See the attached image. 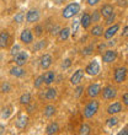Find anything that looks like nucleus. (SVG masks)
I'll return each instance as SVG.
<instances>
[{"label": "nucleus", "instance_id": "1", "mask_svg": "<svg viewBox=\"0 0 128 135\" xmlns=\"http://www.w3.org/2000/svg\"><path fill=\"white\" fill-rule=\"evenodd\" d=\"M79 10H80V5H79L78 3H71L64 7L63 14L62 15H63L64 18H70V17H73L74 15L78 14Z\"/></svg>", "mask_w": 128, "mask_h": 135}, {"label": "nucleus", "instance_id": "2", "mask_svg": "<svg viewBox=\"0 0 128 135\" xmlns=\"http://www.w3.org/2000/svg\"><path fill=\"white\" fill-rule=\"evenodd\" d=\"M99 110V102L97 101H90L84 108V115L86 118H91Z\"/></svg>", "mask_w": 128, "mask_h": 135}, {"label": "nucleus", "instance_id": "3", "mask_svg": "<svg viewBox=\"0 0 128 135\" xmlns=\"http://www.w3.org/2000/svg\"><path fill=\"white\" fill-rule=\"evenodd\" d=\"M126 76H127V69L126 68H118V69H116V71H115V74H113L115 81L118 82V84L125 81Z\"/></svg>", "mask_w": 128, "mask_h": 135}, {"label": "nucleus", "instance_id": "4", "mask_svg": "<svg viewBox=\"0 0 128 135\" xmlns=\"http://www.w3.org/2000/svg\"><path fill=\"white\" fill-rule=\"evenodd\" d=\"M27 53L26 52H17V53L14 55V61L15 64L19 65V66H22V65L26 64V61H27Z\"/></svg>", "mask_w": 128, "mask_h": 135}, {"label": "nucleus", "instance_id": "5", "mask_svg": "<svg viewBox=\"0 0 128 135\" xmlns=\"http://www.w3.org/2000/svg\"><path fill=\"white\" fill-rule=\"evenodd\" d=\"M86 74H89V75H91V76H95V75H97L100 73V65H99V63L96 60H94V61H91L88 66H86Z\"/></svg>", "mask_w": 128, "mask_h": 135}, {"label": "nucleus", "instance_id": "6", "mask_svg": "<svg viewBox=\"0 0 128 135\" xmlns=\"http://www.w3.org/2000/svg\"><path fill=\"white\" fill-rule=\"evenodd\" d=\"M101 93H102V97L105 100H113L115 97H116V95H117V91H116V89H113V87L107 86V87L103 89V91Z\"/></svg>", "mask_w": 128, "mask_h": 135}, {"label": "nucleus", "instance_id": "7", "mask_svg": "<svg viewBox=\"0 0 128 135\" xmlns=\"http://www.w3.org/2000/svg\"><path fill=\"white\" fill-rule=\"evenodd\" d=\"M101 93V86L99 84H93L88 87V96L89 97H96Z\"/></svg>", "mask_w": 128, "mask_h": 135}, {"label": "nucleus", "instance_id": "8", "mask_svg": "<svg viewBox=\"0 0 128 135\" xmlns=\"http://www.w3.org/2000/svg\"><path fill=\"white\" fill-rule=\"evenodd\" d=\"M39 20V11L38 10H30L26 15V21L30 23L37 22Z\"/></svg>", "mask_w": 128, "mask_h": 135}, {"label": "nucleus", "instance_id": "9", "mask_svg": "<svg viewBox=\"0 0 128 135\" xmlns=\"http://www.w3.org/2000/svg\"><path fill=\"white\" fill-rule=\"evenodd\" d=\"M10 42V35L7 31H3L0 33V48H6Z\"/></svg>", "mask_w": 128, "mask_h": 135}, {"label": "nucleus", "instance_id": "10", "mask_svg": "<svg viewBox=\"0 0 128 135\" xmlns=\"http://www.w3.org/2000/svg\"><path fill=\"white\" fill-rule=\"evenodd\" d=\"M27 123H29V118H27V115H25V114H20L19 118H17V120L15 122V125H16L19 129H25L26 125H27Z\"/></svg>", "mask_w": 128, "mask_h": 135}, {"label": "nucleus", "instance_id": "11", "mask_svg": "<svg viewBox=\"0 0 128 135\" xmlns=\"http://www.w3.org/2000/svg\"><path fill=\"white\" fill-rule=\"evenodd\" d=\"M117 58V53L115 52V50H107L106 53L102 55V60L105 61V63H112V61L115 60Z\"/></svg>", "mask_w": 128, "mask_h": 135}, {"label": "nucleus", "instance_id": "12", "mask_svg": "<svg viewBox=\"0 0 128 135\" xmlns=\"http://www.w3.org/2000/svg\"><path fill=\"white\" fill-rule=\"evenodd\" d=\"M20 38H21V41L24 43H26V44H30V43L33 41V36H32V32L30 31V30H24Z\"/></svg>", "mask_w": 128, "mask_h": 135}, {"label": "nucleus", "instance_id": "13", "mask_svg": "<svg viewBox=\"0 0 128 135\" xmlns=\"http://www.w3.org/2000/svg\"><path fill=\"white\" fill-rule=\"evenodd\" d=\"M83 76H84V70H81V69H79V70H78V71H75L74 75L71 76L70 82L73 84V85H78L79 82L81 81Z\"/></svg>", "mask_w": 128, "mask_h": 135}, {"label": "nucleus", "instance_id": "14", "mask_svg": "<svg viewBox=\"0 0 128 135\" xmlns=\"http://www.w3.org/2000/svg\"><path fill=\"white\" fill-rule=\"evenodd\" d=\"M41 68L42 69H48V68L52 65V57L49 54H44L42 58H41Z\"/></svg>", "mask_w": 128, "mask_h": 135}, {"label": "nucleus", "instance_id": "15", "mask_svg": "<svg viewBox=\"0 0 128 135\" xmlns=\"http://www.w3.org/2000/svg\"><path fill=\"white\" fill-rule=\"evenodd\" d=\"M121 110H122V104L120 102H115L107 108V113L108 114H116V113H120Z\"/></svg>", "mask_w": 128, "mask_h": 135}, {"label": "nucleus", "instance_id": "16", "mask_svg": "<svg viewBox=\"0 0 128 135\" xmlns=\"http://www.w3.org/2000/svg\"><path fill=\"white\" fill-rule=\"evenodd\" d=\"M42 78H43V82H44L46 85H51V84L54 81L56 74H54L53 71H47V73H44V75H43Z\"/></svg>", "mask_w": 128, "mask_h": 135}, {"label": "nucleus", "instance_id": "17", "mask_svg": "<svg viewBox=\"0 0 128 135\" xmlns=\"http://www.w3.org/2000/svg\"><path fill=\"white\" fill-rule=\"evenodd\" d=\"M10 74L12 75V76H15V78H22L24 75H25V70L22 69L21 66H15V68H12L10 70Z\"/></svg>", "mask_w": 128, "mask_h": 135}, {"label": "nucleus", "instance_id": "18", "mask_svg": "<svg viewBox=\"0 0 128 135\" xmlns=\"http://www.w3.org/2000/svg\"><path fill=\"white\" fill-rule=\"evenodd\" d=\"M118 28H120V26L118 25H113V26H111L110 28L107 30L106 32H105V38L106 39H110L112 38L115 35H116V32L118 31Z\"/></svg>", "mask_w": 128, "mask_h": 135}, {"label": "nucleus", "instance_id": "19", "mask_svg": "<svg viewBox=\"0 0 128 135\" xmlns=\"http://www.w3.org/2000/svg\"><path fill=\"white\" fill-rule=\"evenodd\" d=\"M90 23H91V17H90V15L89 14H84L81 16V21H80V25L84 27V28H89V26Z\"/></svg>", "mask_w": 128, "mask_h": 135}, {"label": "nucleus", "instance_id": "20", "mask_svg": "<svg viewBox=\"0 0 128 135\" xmlns=\"http://www.w3.org/2000/svg\"><path fill=\"white\" fill-rule=\"evenodd\" d=\"M112 14H113V7L111 6V5H103L101 7V15H102L103 17H108Z\"/></svg>", "mask_w": 128, "mask_h": 135}, {"label": "nucleus", "instance_id": "21", "mask_svg": "<svg viewBox=\"0 0 128 135\" xmlns=\"http://www.w3.org/2000/svg\"><path fill=\"white\" fill-rule=\"evenodd\" d=\"M41 97H44L46 100H54L57 97V90L56 89H49L47 90L44 95H41Z\"/></svg>", "mask_w": 128, "mask_h": 135}, {"label": "nucleus", "instance_id": "22", "mask_svg": "<svg viewBox=\"0 0 128 135\" xmlns=\"http://www.w3.org/2000/svg\"><path fill=\"white\" fill-rule=\"evenodd\" d=\"M69 33H70V30H69V28L61 30V31H59V33H58V35H59V37H58V38H59V41H61V42L67 41V39L69 38Z\"/></svg>", "mask_w": 128, "mask_h": 135}, {"label": "nucleus", "instance_id": "23", "mask_svg": "<svg viewBox=\"0 0 128 135\" xmlns=\"http://www.w3.org/2000/svg\"><path fill=\"white\" fill-rule=\"evenodd\" d=\"M58 130H59V125H58L57 123H51V124L47 127L46 133L47 134H56Z\"/></svg>", "mask_w": 128, "mask_h": 135}, {"label": "nucleus", "instance_id": "24", "mask_svg": "<svg viewBox=\"0 0 128 135\" xmlns=\"http://www.w3.org/2000/svg\"><path fill=\"white\" fill-rule=\"evenodd\" d=\"M91 35L95 36V37H100V36H102L103 35V28H102V26H94V28L91 30Z\"/></svg>", "mask_w": 128, "mask_h": 135}, {"label": "nucleus", "instance_id": "25", "mask_svg": "<svg viewBox=\"0 0 128 135\" xmlns=\"http://www.w3.org/2000/svg\"><path fill=\"white\" fill-rule=\"evenodd\" d=\"M46 46H47V41H46V39H42V41L37 42V44L33 47V52H37V50L44 49V47H46Z\"/></svg>", "mask_w": 128, "mask_h": 135}, {"label": "nucleus", "instance_id": "26", "mask_svg": "<svg viewBox=\"0 0 128 135\" xmlns=\"http://www.w3.org/2000/svg\"><path fill=\"white\" fill-rule=\"evenodd\" d=\"M56 113V108H54V106H47L46 107V109H44V115H46V117H52V115H53V114Z\"/></svg>", "mask_w": 128, "mask_h": 135}, {"label": "nucleus", "instance_id": "27", "mask_svg": "<svg viewBox=\"0 0 128 135\" xmlns=\"http://www.w3.org/2000/svg\"><path fill=\"white\" fill-rule=\"evenodd\" d=\"M30 101H31V95H30L29 92L24 93L21 96V98H20V102H21L22 104H29Z\"/></svg>", "mask_w": 128, "mask_h": 135}, {"label": "nucleus", "instance_id": "28", "mask_svg": "<svg viewBox=\"0 0 128 135\" xmlns=\"http://www.w3.org/2000/svg\"><path fill=\"white\" fill-rule=\"evenodd\" d=\"M79 133L81 135H86L90 133V127L88 124H83L81 127H80V130H79Z\"/></svg>", "mask_w": 128, "mask_h": 135}, {"label": "nucleus", "instance_id": "29", "mask_svg": "<svg viewBox=\"0 0 128 135\" xmlns=\"http://www.w3.org/2000/svg\"><path fill=\"white\" fill-rule=\"evenodd\" d=\"M24 17H25V15L22 14V12H19V14L15 15L14 21H15V22H17V23H21V22L24 21Z\"/></svg>", "mask_w": 128, "mask_h": 135}, {"label": "nucleus", "instance_id": "30", "mask_svg": "<svg viewBox=\"0 0 128 135\" xmlns=\"http://www.w3.org/2000/svg\"><path fill=\"white\" fill-rule=\"evenodd\" d=\"M94 52V46H89L83 49V55H90Z\"/></svg>", "mask_w": 128, "mask_h": 135}, {"label": "nucleus", "instance_id": "31", "mask_svg": "<svg viewBox=\"0 0 128 135\" xmlns=\"http://www.w3.org/2000/svg\"><path fill=\"white\" fill-rule=\"evenodd\" d=\"M117 123H118V119L117 118H110L108 120H107V125L110 127V128H112V127H115V125H117Z\"/></svg>", "mask_w": 128, "mask_h": 135}, {"label": "nucleus", "instance_id": "32", "mask_svg": "<svg viewBox=\"0 0 128 135\" xmlns=\"http://www.w3.org/2000/svg\"><path fill=\"white\" fill-rule=\"evenodd\" d=\"M10 84H9V82H4L3 85H1V92H9V91H10Z\"/></svg>", "mask_w": 128, "mask_h": 135}, {"label": "nucleus", "instance_id": "33", "mask_svg": "<svg viewBox=\"0 0 128 135\" xmlns=\"http://www.w3.org/2000/svg\"><path fill=\"white\" fill-rule=\"evenodd\" d=\"M91 17V22H97L100 20V14L99 11H94V14L90 16Z\"/></svg>", "mask_w": 128, "mask_h": 135}, {"label": "nucleus", "instance_id": "34", "mask_svg": "<svg viewBox=\"0 0 128 135\" xmlns=\"http://www.w3.org/2000/svg\"><path fill=\"white\" fill-rule=\"evenodd\" d=\"M42 84H43V78H42V76H39V78L36 79V81H35V87H36V89H39Z\"/></svg>", "mask_w": 128, "mask_h": 135}, {"label": "nucleus", "instance_id": "35", "mask_svg": "<svg viewBox=\"0 0 128 135\" xmlns=\"http://www.w3.org/2000/svg\"><path fill=\"white\" fill-rule=\"evenodd\" d=\"M115 18H116V15L115 14H112V15H110L108 17H106V25H111V23L115 21Z\"/></svg>", "mask_w": 128, "mask_h": 135}, {"label": "nucleus", "instance_id": "36", "mask_svg": "<svg viewBox=\"0 0 128 135\" xmlns=\"http://www.w3.org/2000/svg\"><path fill=\"white\" fill-rule=\"evenodd\" d=\"M70 65H71V60H70V59H65V60H64V63L62 64V68H63V69H67V68H69Z\"/></svg>", "mask_w": 128, "mask_h": 135}, {"label": "nucleus", "instance_id": "37", "mask_svg": "<svg viewBox=\"0 0 128 135\" xmlns=\"http://www.w3.org/2000/svg\"><path fill=\"white\" fill-rule=\"evenodd\" d=\"M10 113H11V107H7L6 109H4L3 112V118H7Z\"/></svg>", "mask_w": 128, "mask_h": 135}, {"label": "nucleus", "instance_id": "38", "mask_svg": "<svg viewBox=\"0 0 128 135\" xmlns=\"http://www.w3.org/2000/svg\"><path fill=\"white\" fill-rule=\"evenodd\" d=\"M83 90H84V89H83L81 86H79L78 89L75 90V97H79V96H80V95H81V92H83Z\"/></svg>", "mask_w": 128, "mask_h": 135}, {"label": "nucleus", "instance_id": "39", "mask_svg": "<svg viewBox=\"0 0 128 135\" xmlns=\"http://www.w3.org/2000/svg\"><path fill=\"white\" fill-rule=\"evenodd\" d=\"M19 49H20V47H19L17 44H16V46H14L12 48H11V54H12V55H15V54L19 52Z\"/></svg>", "mask_w": 128, "mask_h": 135}, {"label": "nucleus", "instance_id": "40", "mask_svg": "<svg viewBox=\"0 0 128 135\" xmlns=\"http://www.w3.org/2000/svg\"><path fill=\"white\" fill-rule=\"evenodd\" d=\"M35 31H36V35L37 36H41L42 35V26H36Z\"/></svg>", "mask_w": 128, "mask_h": 135}, {"label": "nucleus", "instance_id": "41", "mask_svg": "<svg viewBox=\"0 0 128 135\" xmlns=\"http://www.w3.org/2000/svg\"><path fill=\"white\" fill-rule=\"evenodd\" d=\"M58 31H61V28H59V26H56V27L51 31V33H52V35H58V33H59Z\"/></svg>", "mask_w": 128, "mask_h": 135}, {"label": "nucleus", "instance_id": "42", "mask_svg": "<svg viewBox=\"0 0 128 135\" xmlns=\"http://www.w3.org/2000/svg\"><path fill=\"white\" fill-rule=\"evenodd\" d=\"M122 101H123V103H125L126 106H128V93H125V95H123Z\"/></svg>", "mask_w": 128, "mask_h": 135}, {"label": "nucleus", "instance_id": "43", "mask_svg": "<svg viewBox=\"0 0 128 135\" xmlns=\"http://www.w3.org/2000/svg\"><path fill=\"white\" fill-rule=\"evenodd\" d=\"M127 36H128V26H126L123 32H122V37H127Z\"/></svg>", "mask_w": 128, "mask_h": 135}, {"label": "nucleus", "instance_id": "44", "mask_svg": "<svg viewBox=\"0 0 128 135\" xmlns=\"http://www.w3.org/2000/svg\"><path fill=\"white\" fill-rule=\"evenodd\" d=\"M76 30H78V21H75L74 23H73V33L76 32Z\"/></svg>", "mask_w": 128, "mask_h": 135}, {"label": "nucleus", "instance_id": "45", "mask_svg": "<svg viewBox=\"0 0 128 135\" xmlns=\"http://www.w3.org/2000/svg\"><path fill=\"white\" fill-rule=\"evenodd\" d=\"M100 0H88V4L89 5H95V4H97Z\"/></svg>", "mask_w": 128, "mask_h": 135}, {"label": "nucleus", "instance_id": "46", "mask_svg": "<svg viewBox=\"0 0 128 135\" xmlns=\"http://www.w3.org/2000/svg\"><path fill=\"white\" fill-rule=\"evenodd\" d=\"M120 135H128V128L123 129L122 132H120Z\"/></svg>", "mask_w": 128, "mask_h": 135}, {"label": "nucleus", "instance_id": "47", "mask_svg": "<svg viewBox=\"0 0 128 135\" xmlns=\"http://www.w3.org/2000/svg\"><path fill=\"white\" fill-rule=\"evenodd\" d=\"M35 108H36L35 106H30V107H29V109H27V110H29V113H31V112H33V109H35Z\"/></svg>", "mask_w": 128, "mask_h": 135}, {"label": "nucleus", "instance_id": "48", "mask_svg": "<svg viewBox=\"0 0 128 135\" xmlns=\"http://www.w3.org/2000/svg\"><path fill=\"white\" fill-rule=\"evenodd\" d=\"M56 4H62V3H64V0H53Z\"/></svg>", "mask_w": 128, "mask_h": 135}, {"label": "nucleus", "instance_id": "49", "mask_svg": "<svg viewBox=\"0 0 128 135\" xmlns=\"http://www.w3.org/2000/svg\"><path fill=\"white\" fill-rule=\"evenodd\" d=\"M4 130H5V128H4V127H1V125H0V133H4Z\"/></svg>", "mask_w": 128, "mask_h": 135}, {"label": "nucleus", "instance_id": "50", "mask_svg": "<svg viewBox=\"0 0 128 135\" xmlns=\"http://www.w3.org/2000/svg\"><path fill=\"white\" fill-rule=\"evenodd\" d=\"M0 61H1V55H0Z\"/></svg>", "mask_w": 128, "mask_h": 135}]
</instances>
